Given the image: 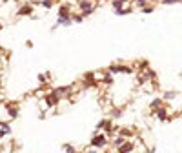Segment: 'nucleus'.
Here are the masks:
<instances>
[{
    "mask_svg": "<svg viewBox=\"0 0 182 153\" xmlns=\"http://www.w3.org/2000/svg\"><path fill=\"white\" fill-rule=\"evenodd\" d=\"M106 142H107V139H106V135H95L93 139H91V146L93 148H104L106 146Z\"/></svg>",
    "mask_w": 182,
    "mask_h": 153,
    "instance_id": "1",
    "label": "nucleus"
},
{
    "mask_svg": "<svg viewBox=\"0 0 182 153\" xmlns=\"http://www.w3.org/2000/svg\"><path fill=\"white\" fill-rule=\"evenodd\" d=\"M100 130L111 131V120H109V119H104V120H100V122L96 124V131H100Z\"/></svg>",
    "mask_w": 182,
    "mask_h": 153,
    "instance_id": "2",
    "label": "nucleus"
},
{
    "mask_svg": "<svg viewBox=\"0 0 182 153\" xmlns=\"http://www.w3.org/2000/svg\"><path fill=\"white\" fill-rule=\"evenodd\" d=\"M109 71H111V73H131V69L126 67V66H113Z\"/></svg>",
    "mask_w": 182,
    "mask_h": 153,
    "instance_id": "3",
    "label": "nucleus"
},
{
    "mask_svg": "<svg viewBox=\"0 0 182 153\" xmlns=\"http://www.w3.org/2000/svg\"><path fill=\"white\" fill-rule=\"evenodd\" d=\"M131 150H133V142H128V144H122L118 148V153H129Z\"/></svg>",
    "mask_w": 182,
    "mask_h": 153,
    "instance_id": "4",
    "label": "nucleus"
},
{
    "mask_svg": "<svg viewBox=\"0 0 182 153\" xmlns=\"http://www.w3.org/2000/svg\"><path fill=\"white\" fill-rule=\"evenodd\" d=\"M9 108V117L11 119H17L18 117V108H11V106H7Z\"/></svg>",
    "mask_w": 182,
    "mask_h": 153,
    "instance_id": "5",
    "label": "nucleus"
},
{
    "mask_svg": "<svg viewBox=\"0 0 182 153\" xmlns=\"http://www.w3.org/2000/svg\"><path fill=\"white\" fill-rule=\"evenodd\" d=\"M0 131H4V133H9V131H11L9 124H7V122H0Z\"/></svg>",
    "mask_w": 182,
    "mask_h": 153,
    "instance_id": "6",
    "label": "nucleus"
},
{
    "mask_svg": "<svg viewBox=\"0 0 182 153\" xmlns=\"http://www.w3.org/2000/svg\"><path fill=\"white\" fill-rule=\"evenodd\" d=\"M62 148H64V151H66V153H76V150L73 148V146H71V144H64Z\"/></svg>",
    "mask_w": 182,
    "mask_h": 153,
    "instance_id": "7",
    "label": "nucleus"
},
{
    "mask_svg": "<svg viewBox=\"0 0 182 153\" xmlns=\"http://www.w3.org/2000/svg\"><path fill=\"white\" fill-rule=\"evenodd\" d=\"M122 144H124V137H117V139H115V146H117V148H120Z\"/></svg>",
    "mask_w": 182,
    "mask_h": 153,
    "instance_id": "8",
    "label": "nucleus"
},
{
    "mask_svg": "<svg viewBox=\"0 0 182 153\" xmlns=\"http://www.w3.org/2000/svg\"><path fill=\"white\" fill-rule=\"evenodd\" d=\"M157 113H159V119H166V115H164V113H166V111H164V109H159V111H157Z\"/></svg>",
    "mask_w": 182,
    "mask_h": 153,
    "instance_id": "9",
    "label": "nucleus"
},
{
    "mask_svg": "<svg viewBox=\"0 0 182 153\" xmlns=\"http://www.w3.org/2000/svg\"><path fill=\"white\" fill-rule=\"evenodd\" d=\"M164 97H166V98H173V97H175V93H173V91H170V93H166Z\"/></svg>",
    "mask_w": 182,
    "mask_h": 153,
    "instance_id": "10",
    "label": "nucleus"
},
{
    "mask_svg": "<svg viewBox=\"0 0 182 153\" xmlns=\"http://www.w3.org/2000/svg\"><path fill=\"white\" fill-rule=\"evenodd\" d=\"M27 13H29V7H24V9L20 11V15H27Z\"/></svg>",
    "mask_w": 182,
    "mask_h": 153,
    "instance_id": "11",
    "label": "nucleus"
},
{
    "mask_svg": "<svg viewBox=\"0 0 182 153\" xmlns=\"http://www.w3.org/2000/svg\"><path fill=\"white\" fill-rule=\"evenodd\" d=\"M166 4H171V2H177V0H164Z\"/></svg>",
    "mask_w": 182,
    "mask_h": 153,
    "instance_id": "12",
    "label": "nucleus"
},
{
    "mask_svg": "<svg viewBox=\"0 0 182 153\" xmlns=\"http://www.w3.org/2000/svg\"><path fill=\"white\" fill-rule=\"evenodd\" d=\"M87 153H96V151H93V150H91V151H87Z\"/></svg>",
    "mask_w": 182,
    "mask_h": 153,
    "instance_id": "13",
    "label": "nucleus"
}]
</instances>
